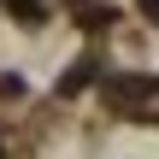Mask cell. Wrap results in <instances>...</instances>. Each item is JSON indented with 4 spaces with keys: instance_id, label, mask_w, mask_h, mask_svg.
Wrapping results in <instances>:
<instances>
[{
    "instance_id": "7a4b0ae2",
    "label": "cell",
    "mask_w": 159,
    "mask_h": 159,
    "mask_svg": "<svg viewBox=\"0 0 159 159\" xmlns=\"http://www.w3.org/2000/svg\"><path fill=\"white\" fill-rule=\"evenodd\" d=\"M6 12H18L24 24H41V0H0Z\"/></svg>"
},
{
    "instance_id": "3957f363",
    "label": "cell",
    "mask_w": 159,
    "mask_h": 159,
    "mask_svg": "<svg viewBox=\"0 0 159 159\" xmlns=\"http://www.w3.org/2000/svg\"><path fill=\"white\" fill-rule=\"evenodd\" d=\"M106 18H112L106 6H83V30H106Z\"/></svg>"
},
{
    "instance_id": "277c9868",
    "label": "cell",
    "mask_w": 159,
    "mask_h": 159,
    "mask_svg": "<svg viewBox=\"0 0 159 159\" xmlns=\"http://www.w3.org/2000/svg\"><path fill=\"white\" fill-rule=\"evenodd\" d=\"M142 12H148V18H159V0H142Z\"/></svg>"
},
{
    "instance_id": "6da1fadb",
    "label": "cell",
    "mask_w": 159,
    "mask_h": 159,
    "mask_svg": "<svg viewBox=\"0 0 159 159\" xmlns=\"http://www.w3.org/2000/svg\"><path fill=\"white\" fill-rule=\"evenodd\" d=\"M94 77H100V65H94V59H77V65H71V77L59 83V94H83Z\"/></svg>"
}]
</instances>
